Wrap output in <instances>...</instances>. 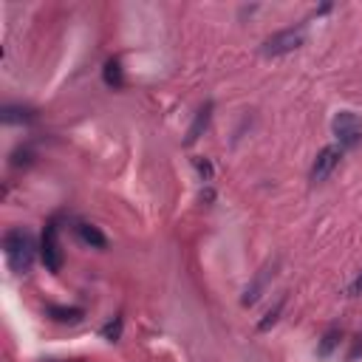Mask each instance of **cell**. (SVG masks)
I'll return each instance as SVG.
<instances>
[{
    "mask_svg": "<svg viewBox=\"0 0 362 362\" xmlns=\"http://www.w3.org/2000/svg\"><path fill=\"white\" fill-rule=\"evenodd\" d=\"M3 252L9 257V266L17 275L32 272L34 266V238L25 229H9L3 235Z\"/></svg>",
    "mask_w": 362,
    "mask_h": 362,
    "instance_id": "cell-1",
    "label": "cell"
},
{
    "mask_svg": "<svg viewBox=\"0 0 362 362\" xmlns=\"http://www.w3.org/2000/svg\"><path fill=\"white\" fill-rule=\"evenodd\" d=\"M303 43H306L303 25H297V29H283V32L272 34L269 40H264L261 54L264 57H283V54H292V51H297Z\"/></svg>",
    "mask_w": 362,
    "mask_h": 362,
    "instance_id": "cell-2",
    "label": "cell"
},
{
    "mask_svg": "<svg viewBox=\"0 0 362 362\" xmlns=\"http://www.w3.org/2000/svg\"><path fill=\"white\" fill-rule=\"evenodd\" d=\"M334 136H337L340 147L343 150H351L362 142V119L351 111H340L337 116H334Z\"/></svg>",
    "mask_w": 362,
    "mask_h": 362,
    "instance_id": "cell-3",
    "label": "cell"
},
{
    "mask_svg": "<svg viewBox=\"0 0 362 362\" xmlns=\"http://www.w3.org/2000/svg\"><path fill=\"white\" fill-rule=\"evenodd\" d=\"M57 218L54 221H48L45 224V232H43V244H40V257H43V264L48 272H60L63 269V249H60V241H57Z\"/></svg>",
    "mask_w": 362,
    "mask_h": 362,
    "instance_id": "cell-4",
    "label": "cell"
},
{
    "mask_svg": "<svg viewBox=\"0 0 362 362\" xmlns=\"http://www.w3.org/2000/svg\"><path fill=\"white\" fill-rule=\"evenodd\" d=\"M340 159H343V147L340 145H328V147H323L320 153H317V159H315V164H312V173H308V178L315 181H326L334 170L340 167Z\"/></svg>",
    "mask_w": 362,
    "mask_h": 362,
    "instance_id": "cell-5",
    "label": "cell"
},
{
    "mask_svg": "<svg viewBox=\"0 0 362 362\" xmlns=\"http://www.w3.org/2000/svg\"><path fill=\"white\" fill-rule=\"evenodd\" d=\"M74 232H76V238H80L85 246H91V249H105V246H108V238L102 235V229L94 226V224L80 221V224L74 226Z\"/></svg>",
    "mask_w": 362,
    "mask_h": 362,
    "instance_id": "cell-6",
    "label": "cell"
},
{
    "mask_svg": "<svg viewBox=\"0 0 362 362\" xmlns=\"http://www.w3.org/2000/svg\"><path fill=\"white\" fill-rule=\"evenodd\" d=\"M45 315L54 320V323H68V326H74V323H80V320L85 317V308H80V306H48Z\"/></svg>",
    "mask_w": 362,
    "mask_h": 362,
    "instance_id": "cell-7",
    "label": "cell"
},
{
    "mask_svg": "<svg viewBox=\"0 0 362 362\" xmlns=\"http://www.w3.org/2000/svg\"><path fill=\"white\" fill-rule=\"evenodd\" d=\"M210 116H213V102H206L204 108H198V114H195V119H193V125H190V131H187V139H184L187 147L201 139V134L206 131V125H210Z\"/></svg>",
    "mask_w": 362,
    "mask_h": 362,
    "instance_id": "cell-8",
    "label": "cell"
},
{
    "mask_svg": "<svg viewBox=\"0 0 362 362\" xmlns=\"http://www.w3.org/2000/svg\"><path fill=\"white\" fill-rule=\"evenodd\" d=\"M0 116H3L6 125H25V122H34L37 119V114L32 108H23V105H6Z\"/></svg>",
    "mask_w": 362,
    "mask_h": 362,
    "instance_id": "cell-9",
    "label": "cell"
},
{
    "mask_svg": "<svg viewBox=\"0 0 362 362\" xmlns=\"http://www.w3.org/2000/svg\"><path fill=\"white\" fill-rule=\"evenodd\" d=\"M102 80H105L108 88H122L125 85V76H122V63L116 57H111L102 68Z\"/></svg>",
    "mask_w": 362,
    "mask_h": 362,
    "instance_id": "cell-10",
    "label": "cell"
},
{
    "mask_svg": "<svg viewBox=\"0 0 362 362\" xmlns=\"http://www.w3.org/2000/svg\"><path fill=\"white\" fill-rule=\"evenodd\" d=\"M340 340H343V328L331 326V328L323 334V340H320V345H317V354H320V356H331V351L340 345Z\"/></svg>",
    "mask_w": 362,
    "mask_h": 362,
    "instance_id": "cell-11",
    "label": "cell"
},
{
    "mask_svg": "<svg viewBox=\"0 0 362 362\" xmlns=\"http://www.w3.org/2000/svg\"><path fill=\"white\" fill-rule=\"evenodd\" d=\"M269 277H272V272H269V269H264L261 275H257V280H255L252 286L246 289V295H244V300H241V303H244V306H252L257 297H261V292H264V286H266V280H269Z\"/></svg>",
    "mask_w": 362,
    "mask_h": 362,
    "instance_id": "cell-12",
    "label": "cell"
},
{
    "mask_svg": "<svg viewBox=\"0 0 362 362\" xmlns=\"http://www.w3.org/2000/svg\"><path fill=\"white\" fill-rule=\"evenodd\" d=\"M283 306H286V297H280V300L275 303L272 312H266V317H264L261 323H257V331H269V328L277 323V317H280V312H283Z\"/></svg>",
    "mask_w": 362,
    "mask_h": 362,
    "instance_id": "cell-13",
    "label": "cell"
},
{
    "mask_svg": "<svg viewBox=\"0 0 362 362\" xmlns=\"http://www.w3.org/2000/svg\"><path fill=\"white\" fill-rule=\"evenodd\" d=\"M102 337H105L108 343H116L122 337V317H114L105 328H102Z\"/></svg>",
    "mask_w": 362,
    "mask_h": 362,
    "instance_id": "cell-14",
    "label": "cell"
},
{
    "mask_svg": "<svg viewBox=\"0 0 362 362\" xmlns=\"http://www.w3.org/2000/svg\"><path fill=\"white\" fill-rule=\"evenodd\" d=\"M193 164H195V170L201 173V181H210V178H213V164L206 162V159L195 156V159H193Z\"/></svg>",
    "mask_w": 362,
    "mask_h": 362,
    "instance_id": "cell-15",
    "label": "cell"
},
{
    "mask_svg": "<svg viewBox=\"0 0 362 362\" xmlns=\"http://www.w3.org/2000/svg\"><path fill=\"white\" fill-rule=\"evenodd\" d=\"M348 295H351V297H359V295H362V272L356 275V280L348 286Z\"/></svg>",
    "mask_w": 362,
    "mask_h": 362,
    "instance_id": "cell-16",
    "label": "cell"
},
{
    "mask_svg": "<svg viewBox=\"0 0 362 362\" xmlns=\"http://www.w3.org/2000/svg\"><path fill=\"white\" fill-rule=\"evenodd\" d=\"M362 354V334H356V337H354V348H351V354H348V359L354 362L356 356Z\"/></svg>",
    "mask_w": 362,
    "mask_h": 362,
    "instance_id": "cell-17",
    "label": "cell"
},
{
    "mask_svg": "<svg viewBox=\"0 0 362 362\" xmlns=\"http://www.w3.org/2000/svg\"><path fill=\"white\" fill-rule=\"evenodd\" d=\"M45 362H83V359H45Z\"/></svg>",
    "mask_w": 362,
    "mask_h": 362,
    "instance_id": "cell-18",
    "label": "cell"
}]
</instances>
